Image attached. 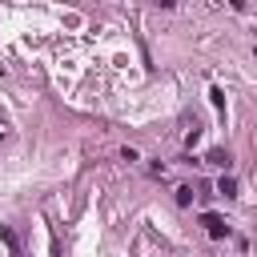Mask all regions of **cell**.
<instances>
[{"label": "cell", "instance_id": "1", "mask_svg": "<svg viewBox=\"0 0 257 257\" xmlns=\"http://www.w3.org/2000/svg\"><path fill=\"white\" fill-rule=\"evenodd\" d=\"M201 225H205V233H209V237H217V241H221V237H229V225H225L217 213H205V217H201Z\"/></svg>", "mask_w": 257, "mask_h": 257}, {"label": "cell", "instance_id": "2", "mask_svg": "<svg viewBox=\"0 0 257 257\" xmlns=\"http://www.w3.org/2000/svg\"><path fill=\"white\" fill-rule=\"evenodd\" d=\"M209 165H213V169H229V165H233V157H229L225 149H213V153H209Z\"/></svg>", "mask_w": 257, "mask_h": 257}, {"label": "cell", "instance_id": "3", "mask_svg": "<svg viewBox=\"0 0 257 257\" xmlns=\"http://www.w3.org/2000/svg\"><path fill=\"white\" fill-rule=\"evenodd\" d=\"M217 193H221V197H237V181L221 173V177H217Z\"/></svg>", "mask_w": 257, "mask_h": 257}, {"label": "cell", "instance_id": "4", "mask_svg": "<svg viewBox=\"0 0 257 257\" xmlns=\"http://www.w3.org/2000/svg\"><path fill=\"white\" fill-rule=\"evenodd\" d=\"M177 205H193V189H189V185L177 189Z\"/></svg>", "mask_w": 257, "mask_h": 257}, {"label": "cell", "instance_id": "5", "mask_svg": "<svg viewBox=\"0 0 257 257\" xmlns=\"http://www.w3.org/2000/svg\"><path fill=\"white\" fill-rule=\"evenodd\" d=\"M209 100H213L217 108H225V92H221V88H209Z\"/></svg>", "mask_w": 257, "mask_h": 257}]
</instances>
